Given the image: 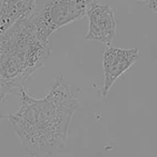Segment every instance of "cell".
<instances>
[{
    "label": "cell",
    "mask_w": 157,
    "mask_h": 157,
    "mask_svg": "<svg viewBox=\"0 0 157 157\" xmlns=\"http://www.w3.org/2000/svg\"><path fill=\"white\" fill-rule=\"evenodd\" d=\"M18 97L20 107L7 118L25 149L44 157L63 151L71 118L79 108L65 77L55 79L42 98H33L26 89Z\"/></svg>",
    "instance_id": "obj_1"
},
{
    "label": "cell",
    "mask_w": 157,
    "mask_h": 157,
    "mask_svg": "<svg viewBox=\"0 0 157 157\" xmlns=\"http://www.w3.org/2000/svg\"><path fill=\"white\" fill-rule=\"evenodd\" d=\"M52 47L37 36L30 16L0 35V104L8 95L19 96L48 60Z\"/></svg>",
    "instance_id": "obj_2"
},
{
    "label": "cell",
    "mask_w": 157,
    "mask_h": 157,
    "mask_svg": "<svg viewBox=\"0 0 157 157\" xmlns=\"http://www.w3.org/2000/svg\"><path fill=\"white\" fill-rule=\"evenodd\" d=\"M95 1L97 0H48L41 9L30 15L37 36L48 41L55 31L80 20L86 15L89 5Z\"/></svg>",
    "instance_id": "obj_3"
},
{
    "label": "cell",
    "mask_w": 157,
    "mask_h": 157,
    "mask_svg": "<svg viewBox=\"0 0 157 157\" xmlns=\"http://www.w3.org/2000/svg\"><path fill=\"white\" fill-rule=\"evenodd\" d=\"M139 56L140 50L138 48L121 49L110 45L105 49L103 55L104 87L101 91L104 97L108 95L114 82L136 63Z\"/></svg>",
    "instance_id": "obj_4"
},
{
    "label": "cell",
    "mask_w": 157,
    "mask_h": 157,
    "mask_svg": "<svg viewBox=\"0 0 157 157\" xmlns=\"http://www.w3.org/2000/svg\"><path fill=\"white\" fill-rule=\"evenodd\" d=\"M86 15L89 19V27L85 39L112 45L116 36V19L112 7L95 1L89 5Z\"/></svg>",
    "instance_id": "obj_5"
},
{
    "label": "cell",
    "mask_w": 157,
    "mask_h": 157,
    "mask_svg": "<svg viewBox=\"0 0 157 157\" xmlns=\"http://www.w3.org/2000/svg\"><path fill=\"white\" fill-rule=\"evenodd\" d=\"M37 0H2L0 5V35L33 12Z\"/></svg>",
    "instance_id": "obj_6"
},
{
    "label": "cell",
    "mask_w": 157,
    "mask_h": 157,
    "mask_svg": "<svg viewBox=\"0 0 157 157\" xmlns=\"http://www.w3.org/2000/svg\"><path fill=\"white\" fill-rule=\"evenodd\" d=\"M137 3H142L145 5L146 7H148L151 11L157 15V0H133Z\"/></svg>",
    "instance_id": "obj_7"
},
{
    "label": "cell",
    "mask_w": 157,
    "mask_h": 157,
    "mask_svg": "<svg viewBox=\"0 0 157 157\" xmlns=\"http://www.w3.org/2000/svg\"><path fill=\"white\" fill-rule=\"evenodd\" d=\"M20 157H44V156H40V155H37V154H33V153H28L27 155L20 156Z\"/></svg>",
    "instance_id": "obj_8"
},
{
    "label": "cell",
    "mask_w": 157,
    "mask_h": 157,
    "mask_svg": "<svg viewBox=\"0 0 157 157\" xmlns=\"http://www.w3.org/2000/svg\"><path fill=\"white\" fill-rule=\"evenodd\" d=\"M1 118H2V115H1V114H0V119H1Z\"/></svg>",
    "instance_id": "obj_9"
}]
</instances>
